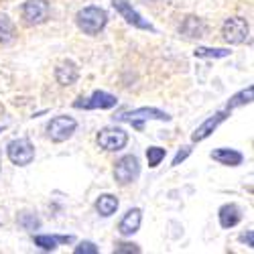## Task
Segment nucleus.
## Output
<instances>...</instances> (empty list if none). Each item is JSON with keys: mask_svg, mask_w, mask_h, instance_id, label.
Masks as SVG:
<instances>
[{"mask_svg": "<svg viewBox=\"0 0 254 254\" xmlns=\"http://www.w3.org/2000/svg\"><path fill=\"white\" fill-rule=\"evenodd\" d=\"M220 226L222 228H234L240 220H242V214H240V207L236 203H226L220 207Z\"/></svg>", "mask_w": 254, "mask_h": 254, "instance_id": "2eb2a0df", "label": "nucleus"}, {"mask_svg": "<svg viewBox=\"0 0 254 254\" xmlns=\"http://www.w3.org/2000/svg\"><path fill=\"white\" fill-rule=\"evenodd\" d=\"M35 244L43 250H55L59 240H57V236H35Z\"/></svg>", "mask_w": 254, "mask_h": 254, "instance_id": "4be33fe9", "label": "nucleus"}, {"mask_svg": "<svg viewBox=\"0 0 254 254\" xmlns=\"http://www.w3.org/2000/svg\"><path fill=\"white\" fill-rule=\"evenodd\" d=\"M116 209H118V199L112 193H102L96 199V211L104 218H110L112 214H116Z\"/></svg>", "mask_w": 254, "mask_h": 254, "instance_id": "dca6fc26", "label": "nucleus"}, {"mask_svg": "<svg viewBox=\"0 0 254 254\" xmlns=\"http://www.w3.org/2000/svg\"><path fill=\"white\" fill-rule=\"evenodd\" d=\"M120 122H130L136 128H142V124L146 120H163V122H169L171 116L167 112L159 110V108H138V110H132V112H126V114H120L118 116Z\"/></svg>", "mask_w": 254, "mask_h": 254, "instance_id": "39448f33", "label": "nucleus"}, {"mask_svg": "<svg viewBox=\"0 0 254 254\" xmlns=\"http://www.w3.org/2000/svg\"><path fill=\"white\" fill-rule=\"evenodd\" d=\"M242 242H246L248 246H254V234H252V232H248V234L242 236Z\"/></svg>", "mask_w": 254, "mask_h": 254, "instance_id": "bb28decb", "label": "nucleus"}, {"mask_svg": "<svg viewBox=\"0 0 254 254\" xmlns=\"http://www.w3.org/2000/svg\"><path fill=\"white\" fill-rule=\"evenodd\" d=\"M14 35V25L6 14H0V43H8Z\"/></svg>", "mask_w": 254, "mask_h": 254, "instance_id": "6ab92c4d", "label": "nucleus"}, {"mask_svg": "<svg viewBox=\"0 0 254 254\" xmlns=\"http://www.w3.org/2000/svg\"><path fill=\"white\" fill-rule=\"evenodd\" d=\"M112 4H114V8L120 12V16H122L128 25L138 27V29H142V31H155V27H153L151 23H146V20H144L128 2H126V0H114Z\"/></svg>", "mask_w": 254, "mask_h": 254, "instance_id": "9d476101", "label": "nucleus"}, {"mask_svg": "<svg viewBox=\"0 0 254 254\" xmlns=\"http://www.w3.org/2000/svg\"><path fill=\"white\" fill-rule=\"evenodd\" d=\"M96 252L98 248L92 242H81L79 246H75V254H96Z\"/></svg>", "mask_w": 254, "mask_h": 254, "instance_id": "b1692460", "label": "nucleus"}, {"mask_svg": "<svg viewBox=\"0 0 254 254\" xmlns=\"http://www.w3.org/2000/svg\"><path fill=\"white\" fill-rule=\"evenodd\" d=\"M228 118V110H222V112H216L214 116H209L201 126H197V130L191 134V140H195V142H199V140H203V138H207L211 132H214L218 126L224 122Z\"/></svg>", "mask_w": 254, "mask_h": 254, "instance_id": "f8f14e48", "label": "nucleus"}, {"mask_svg": "<svg viewBox=\"0 0 254 254\" xmlns=\"http://www.w3.org/2000/svg\"><path fill=\"white\" fill-rule=\"evenodd\" d=\"M75 128H77V122L71 116H55L47 126V132H49L51 140L63 142L75 132Z\"/></svg>", "mask_w": 254, "mask_h": 254, "instance_id": "423d86ee", "label": "nucleus"}, {"mask_svg": "<svg viewBox=\"0 0 254 254\" xmlns=\"http://www.w3.org/2000/svg\"><path fill=\"white\" fill-rule=\"evenodd\" d=\"M181 33H183L185 37H189V39H193V37H201V35L205 33V25L201 23L199 18L189 16V18H185V23L181 25Z\"/></svg>", "mask_w": 254, "mask_h": 254, "instance_id": "f3484780", "label": "nucleus"}, {"mask_svg": "<svg viewBox=\"0 0 254 254\" xmlns=\"http://www.w3.org/2000/svg\"><path fill=\"white\" fill-rule=\"evenodd\" d=\"M230 51L228 49H209V47H197L195 49V57H214V59H220V57H228Z\"/></svg>", "mask_w": 254, "mask_h": 254, "instance_id": "412c9836", "label": "nucleus"}, {"mask_svg": "<svg viewBox=\"0 0 254 254\" xmlns=\"http://www.w3.org/2000/svg\"><path fill=\"white\" fill-rule=\"evenodd\" d=\"M0 132H2V128H0Z\"/></svg>", "mask_w": 254, "mask_h": 254, "instance_id": "cd10ccee", "label": "nucleus"}, {"mask_svg": "<svg viewBox=\"0 0 254 254\" xmlns=\"http://www.w3.org/2000/svg\"><path fill=\"white\" fill-rule=\"evenodd\" d=\"M6 155H8L10 163H14L18 167H27L35 159V146L29 138H16L6 146Z\"/></svg>", "mask_w": 254, "mask_h": 254, "instance_id": "f03ea898", "label": "nucleus"}, {"mask_svg": "<svg viewBox=\"0 0 254 254\" xmlns=\"http://www.w3.org/2000/svg\"><path fill=\"white\" fill-rule=\"evenodd\" d=\"M140 222H142V211L138 207H132V209L126 211L124 218L120 220L118 232H120L122 236H132V234H136V232H138Z\"/></svg>", "mask_w": 254, "mask_h": 254, "instance_id": "9b49d317", "label": "nucleus"}, {"mask_svg": "<svg viewBox=\"0 0 254 254\" xmlns=\"http://www.w3.org/2000/svg\"><path fill=\"white\" fill-rule=\"evenodd\" d=\"M128 142V134H126L122 128H102L98 132V144L104 151H120Z\"/></svg>", "mask_w": 254, "mask_h": 254, "instance_id": "0eeeda50", "label": "nucleus"}, {"mask_svg": "<svg viewBox=\"0 0 254 254\" xmlns=\"http://www.w3.org/2000/svg\"><path fill=\"white\" fill-rule=\"evenodd\" d=\"M79 77V69L73 61H63L61 65L55 69V79L61 83V86H73Z\"/></svg>", "mask_w": 254, "mask_h": 254, "instance_id": "ddd939ff", "label": "nucleus"}, {"mask_svg": "<svg viewBox=\"0 0 254 254\" xmlns=\"http://www.w3.org/2000/svg\"><path fill=\"white\" fill-rule=\"evenodd\" d=\"M165 155H167V151L161 149V146H149V149H146V161H149V167H159L161 161L165 159Z\"/></svg>", "mask_w": 254, "mask_h": 254, "instance_id": "aec40b11", "label": "nucleus"}, {"mask_svg": "<svg viewBox=\"0 0 254 254\" xmlns=\"http://www.w3.org/2000/svg\"><path fill=\"white\" fill-rule=\"evenodd\" d=\"M75 23L79 31H83L86 35H98L108 23V14L100 6H86L75 14Z\"/></svg>", "mask_w": 254, "mask_h": 254, "instance_id": "f257e3e1", "label": "nucleus"}, {"mask_svg": "<svg viewBox=\"0 0 254 254\" xmlns=\"http://www.w3.org/2000/svg\"><path fill=\"white\" fill-rule=\"evenodd\" d=\"M189 153H191V149H187V146H185V149L183 151H179L177 155H175V159H173V167H177L181 161H185L187 157H189Z\"/></svg>", "mask_w": 254, "mask_h": 254, "instance_id": "a878e982", "label": "nucleus"}, {"mask_svg": "<svg viewBox=\"0 0 254 254\" xmlns=\"http://www.w3.org/2000/svg\"><path fill=\"white\" fill-rule=\"evenodd\" d=\"M140 175V165L134 155H124L114 167V179L120 185H128Z\"/></svg>", "mask_w": 254, "mask_h": 254, "instance_id": "20e7f679", "label": "nucleus"}, {"mask_svg": "<svg viewBox=\"0 0 254 254\" xmlns=\"http://www.w3.org/2000/svg\"><path fill=\"white\" fill-rule=\"evenodd\" d=\"M18 222H20V226H25L27 230H37V228L41 226V222H39L35 216H31V214L20 216V218H18Z\"/></svg>", "mask_w": 254, "mask_h": 254, "instance_id": "5701e85b", "label": "nucleus"}, {"mask_svg": "<svg viewBox=\"0 0 254 254\" xmlns=\"http://www.w3.org/2000/svg\"><path fill=\"white\" fill-rule=\"evenodd\" d=\"M211 159L218 161L220 165H226V167H238V165H242L244 155L234 149H216V151H211Z\"/></svg>", "mask_w": 254, "mask_h": 254, "instance_id": "4468645a", "label": "nucleus"}, {"mask_svg": "<svg viewBox=\"0 0 254 254\" xmlns=\"http://www.w3.org/2000/svg\"><path fill=\"white\" fill-rule=\"evenodd\" d=\"M252 98H254V88H252V86H248V88H246V90H242L240 94L232 96V100L228 102V110L238 108V106H244V104H250V102H252Z\"/></svg>", "mask_w": 254, "mask_h": 254, "instance_id": "a211bd4d", "label": "nucleus"}, {"mask_svg": "<svg viewBox=\"0 0 254 254\" xmlns=\"http://www.w3.org/2000/svg\"><path fill=\"white\" fill-rule=\"evenodd\" d=\"M23 18L29 25H41L49 18L47 0H27L23 4Z\"/></svg>", "mask_w": 254, "mask_h": 254, "instance_id": "1a4fd4ad", "label": "nucleus"}, {"mask_svg": "<svg viewBox=\"0 0 254 254\" xmlns=\"http://www.w3.org/2000/svg\"><path fill=\"white\" fill-rule=\"evenodd\" d=\"M114 252H118V254H120V252H140V248H138L136 244H126V242H124V244H118V246L114 248Z\"/></svg>", "mask_w": 254, "mask_h": 254, "instance_id": "393cba45", "label": "nucleus"}, {"mask_svg": "<svg viewBox=\"0 0 254 254\" xmlns=\"http://www.w3.org/2000/svg\"><path fill=\"white\" fill-rule=\"evenodd\" d=\"M116 104H118L116 96L98 90L90 98H86V100L81 98L79 102H75V108H83V110H98V108L100 110H108V108H114Z\"/></svg>", "mask_w": 254, "mask_h": 254, "instance_id": "6e6552de", "label": "nucleus"}, {"mask_svg": "<svg viewBox=\"0 0 254 254\" xmlns=\"http://www.w3.org/2000/svg\"><path fill=\"white\" fill-rule=\"evenodd\" d=\"M248 33H250V27L246 23V18L242 16H232L228 18L224 27H222V35L224 39L228 41L230 45H240L248 39Z\"/></svg>", "mask_w": 254, "mask_h": 254, "instance_id": "7ed1b4c3", "label": "nucleus"}]
</instances>
